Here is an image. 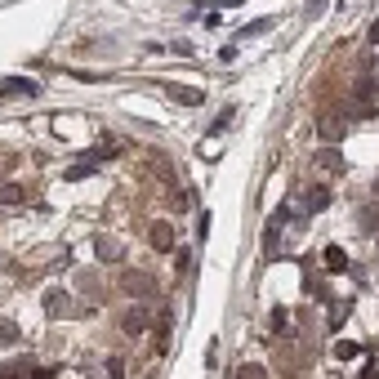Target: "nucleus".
Listing matches in <instances>:
<instances>
[{"label": "nucleus", "mask_w": 379, "mask_h": 379, "mask_svg": "<svg viewBox=\"0 0 379 379\" xmlns=\"http://www.w3.org/2000/svg\"><path fill=\"white\" fill-rule=\"evenodd\" d=\"M375 197H379V179H375Z\"/></svg>", "instance_id": "23"}, {"label": "nucleus", "mask_w": 379, "mask_h": 379, "mask_svg": "<svg viewBox=\"0 0 379 379\" xmlns=\"http://www.w3.org/2000/svg\"><path fill=\"white\" fill-rule=\"evenodd\" d=\"M27 192H22V183H0V205H18Z\"/></svg>", "instance_id": "14"}, {"label": "nucleus", "mask_w": 379, "mask_h": 379, "mask_svg": "<svg viewBox=\"0 0 379 379\" xmlns=\"http://www.w3.org/2000/svg\"><path fill=\"white\" fill-rule=\"evenodd\" d=\"M335 357H339V361L361 357V344H352V339H339V344H335Z\"/></svg>", "instance_id": "15"}, {"label": "nucleus", "mask_w": 379, "mask_h": 379, "mask_svg": "<svg viewBox=\"0 0 379 379\" xmlns=\"http://www.w3.org/2000/svg\"><path fill=\"white\" fill-rule=\"evenodd\" d=\"M120 290L134 295V299H152L156 295V281L148 273H139V268H125V273H120Z\"/></svg>", "instance_id": "1"}, {"label": "nucleus", "mask_w": 379, "mask_h": 379, "mask_svg": "<svg viewBox=\"0 0 379 379\" xmlns=\"http://www.w3.org/2000/svg\"><path fill=\"white\" fill-rule=\"evenodd\" d=\"M165 94H170L174 103H183V107H201V103H205V94H201V90H188V85H165Z\"/></svg>", "instance_id": "7"}, {"label": "nucleus", "mask_w": 379, "mask_h": 379, "mask_svg": "<svg viewBox=\"0 0 379 379\" xmlns=\"http://www.w3.org/2000/svg\"><path fill=\"white\" fill-rule=\"evenodd\" d=\"M371 45H379V18L371 22Z\"/></svg>", "instance_id": "22"}, {"label": "nucleus", "mask_w": 379, "mask_h": 379, "mask_svg": "<svg viewBox=\"0 0 379 379\" xmlns=\"http://www.w3.org/2000/svg\"><path fill=\"white\" fill-rule=\"evenodd\" d=\"M148 326H152V312L143 308V303H134V308L120 312V330H125V335H143Z\"/></svg>", "instance_id": "2"}, {"label": "nucleus", "mask_w": 379, "mask_h": 379, "mask_svg": "<svg viewBox=\"0 0 379 379\" xmlns=\"http://www.w3.org/2000/svg\"><path fill=\"white\" fill-rule=\"evenodd\" d=\"M76 290H85V295H90V299H99V273H76Z\"/></svg>", "instance_id": "12"}, {"label": "nucleus", "mask_w": 379, "mask_h": 379, "mask_svg": "<svg viewBox=\"0 0 379 379\" xmlns=\"http://www.w3.org/2000/svg\"><path fill=\"white\" fill-rule=\"evenodd\" d=\"M0 375H5V366H0Z\"/></svg>", "instance_id": "24"}, {"label": "nucleus", "mask_w": 379, "mask_h": 379, "mask_svg": "<svg viewBox=\"0 0 379 379\" xmlns=\"http://www.w3.org/2000/svg\"><path fill=\"white\" fill-rule=\"evenodd\" d=\"M0 339H9V344H14V339H18V326H9V322H0Z\"/></svg>", "instance_id": "20"}, {"label": "nucleus", "mask_w": 379, "mask_h": 379, "mask_svg": "<svg viewBox=\"0 0 379 379\" xmlns=\"http://www.w3.org/2000/svg\"><path fill=\"white\" fill-rule=\"evenodd\" d=\"M228 125H232V107H228V112H223V116H219V120H214V125H210V134H223Z\"/></svg>", "instance_id": "19"}, {"label": "nucleus", "mask_w": 379, "mask_h": 379, "mask_svg": "<svg viewBox=\"0 0 379 379\" xmlns=\"http://www.w3.org/2000/svg\"><path fill=\"white\" fill-rule=\"evenodd\" d=\"M148 241H152V250H161V254L174 250V228H170L165 219H156V223L148 228Z\"/></svg>", "instance_id": "4"}, {"label": "nucleus", "mask_w": 379, "mask_h": 379, "mask_svg": "<svg viewBox=\"0 0 379 379\" xmlns=\"http://www.w3.org/2000/svg\"><path fill=\"white\" fill-rule=\"evenodd\" d=\"M237 379H268V371H263L259 361H246V366L237 371Z\"/></svg>", "instance_id": "17"}, {"label": "nucleus", "mask_w": 379, "mask_h": 379, "mask_svg": "<svg viewBox=\"0 0 379 379\" xmlns=\"http://www.w3.org/2000/svg\"><path fill=\"white\" fill-rule=\"evenodd\" d=\"M357 223H361L366 232H379V201H371V205H361V214H357Z\"/></svg>", "instance_id": "11"}, {"label": "nucleus", "mask_w": 379, "mask_h": 379, "mask_svg": "<svg viewBox=\"0 0 379 379\" xmlns=\"http://www.w3.org/2000/svg\"><path fill=\"white\" fill-rule=\"evenodd\" d=\"M361 379H379V361H366V371H361Z\"/></svg>", "instance_id": "21"}, {"label": "nucleus", "mask_w": 379, "mask_h": 379, "mask_svg": "<svg viewBox=\"0 0 379 379\" xmlns=\"http://www.w3.org/2000/svg\"><path fill=\"white\" fill-rule=\"evenodd\" d=\"M0 94H5V99H9V94H22V99H32V94H36V81L9 76V81H0Z\"/></svg>", "instance_id": "8"}, {"label": "nucleus", "mask_w": 379, "mask_h": 379, "mask_svg": "<svg viewBox=\"0 0 379 379\" xmlns=\"http://www.w3.org/2000/svg\"><path fill=\"white\" fill-rule=\"evenodd\" d=\"M317 170H344V156H339L335 148H322L317 152Z\"/></svg>", "instance_id": "13"}, {"label": "nucleus", "mask_w": 379, "mask_h": 379, "mask_svg": "<svg viewBox=\"0 0 379 379\" xmlns=\"http://www.w3.org/2000/svg\"><path fill=\"white\" fill-rule=\"evenodd\" d=\"M94 254H99V263H120L125 259V246H120L116 237H99L94 241Z\"/></svg>", "instance_id": "5"}, {"label": "nucleus", "mask_w": 379, "mask_h": 379, "mask_svg": "<svg viewBox=\"0 0 379 379\" xmlns=\"http://www.w3.org/2000/svg\"><path fill=\"white\" fill-rule=\"evenodd\" d=\"M107 379H125V366H120V357H107Z\"/></svg>", "instance_id": "18"}, {"label": "nucleus", "mask_w": 379, "mask_h": 379, "mask_svg": "<svg viewBox=\"0 0 379 379\" xmlns=\"http://www.w3.org/2000/svg\"><path fill=\"white\" fill-rule=\"evenodd\" d=\"M67 290H45V312H50V317H63L67 312Z\"/></svg>", "instance_id": "9"}, {"label": "nucleus", "mask_w": 379, "mask_h": 379, "mask_svg": "<svg viewBox=\"0 0 379 379\" xmlns=\"http://www.w3.org/2000/svg\"><path fill=\"white\" fill-rule=\"evenodd\" d=\"M94 170H99V165H94V161H76V165H71V170H67V179H71V183H81V179H90V174H94Z\"/></svg>", "instance_id": "16"}, {"label": "nucleus", "mask_w": 379, "mask_h": 379, "mask_svg": "<svg viewBox=\"0 0 379 379\" xmlns=\"http://www.w3.org/2000/svg\"><path fill=\"white\" fill-rule=\"evenodd\" d=\"M317 130H322L326 143H339V139H344V130H348V116H344V112H322Z\"/></svg>", "instance_id": "3"}, {"label": "nucleus", "mask_w": 379, "mask_h": 379, "mask_svg": "<svg viewBox=\"0 0 379 379\" xmlns=\"http://www.w3.org/2000/svg\"><path fill=\"white\" fill-rule=\"evenodd\" d=\"M322 263L330 268V273H344V268H348V254L339 250V246H326V250H322Z\"/></svg>", "instance_id": "10"}, {"label": "nucleus", "mask_w": 379, "mask_h": 379, "mask_svg": "<svg viewBox=\"0 0 379 379\" xmlns=\"http://www.w3.org/2000/svg\"><path fill=\"white\" fill-rule=\"evenodd\" d=\"M326 205H330V188H326V183H312V188L303 192V210H308V214H322Z\"/></svg>", "instance_id": "6"}]
</instances>
